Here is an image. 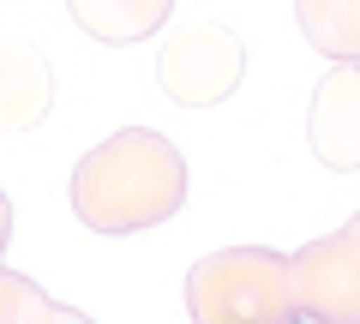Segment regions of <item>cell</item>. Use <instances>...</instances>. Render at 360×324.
Instances as JSON below:
<instances>
[{"label": "cell", "instance_id": "3957f363", "mask_svg": "<svg viewBox=\"0 0 360 324\" xmlns=\"http://www.w3.org/2000/svg\"><path fill=\"white\" fill-rule=\"evenodd\" d=\"M246 72V48L229 25H186L162 42L156 54V78L180 108H210L240 84Z\"/></svg>", "mask_w": 360, "mask_h": 324}, {"label": "cell", "instance_id": "52a82bcc", "mask_svg": "<svg viewBox=\"0 0 360 324\" xmlns=\"http://www.w3.org/2000/svg\"><path fill=\"white\" fill-rule=\"evenodd\" d=\"M66 6L96 42H115V48L120 42H144L174 13V0H66Z\"/></svg>", "mask_w": 360, "mask_h": 324}, {"label": "cell", "instance_id": "6da1fadb", "mask_svg": "<svg viewBox=\"0 0 360 324\" xmlns=\"http://www.w3.org/2000/svg\"><path fill=\"white\" fill-rule=\"evenodd\" d=\"M186 205V156L150 127L103 138L72 174V210L96 234H139Z\"/></svg>", "mask_w": 360, "mask_h": 324}, {"label": "cell", "instance_id": "7a4b0ae2", "mask_svg": "<svg viewBox=\"0 0 360 324\" xmlns=\"http://www.w3.org/2000/svg\"><path fill=\"white\" fill-rule=\"evenodd\" d=\"M193 324H295V264L270 247H229L186 276Z\"/></svg>", "mask_w": 360, "mask_h": 324}, {"label": "cell", "instance_id": "ba28073f", "mask_svg": "<svg viewBox=\"0 0 360 324\" xmlns=\"http://www.w3.org/2000/svg\"><path fill=\"white\" fill-rule=\"evenodd\" d=\"M295 18L319 54L336 66H360V0H295Z\"/></svg>", "mask_w": 360, "mask_h": 324}, {"label": "cell", "instance_id": "30bf717a", "mask_svg": "<svg viewBox=\"0 0 360 324\" xmlns=\"http://www.w3.org/2000/svg\"><path fill=\"white\" fill-rule=\"evenodd\" d=\"M18 324H90V318H84V312H72V306H60L54 294H37V300L25 306V318H18Z\"/></svg>", "mask_w": 360, "mask_h": 324}, {"label": "cell", "instance_id": "8992f818", "mask_svg": "<svg viewBox=\"0 0 360 324\" xmlns=\"http://www.w3.org/2000/svg\"><path fill=\"white\" fill-rule=\"evenodd\" d=\"M54 108V72L30 42L0 37V132H30Z\"/></svg>", "mask_w": 360, "mask_h": 324}, {"label": "cell", "instance_id": "8fae6325", "mask_svg": "<svg viewBox=\"0 0 360 324\" xmlns=\"http://www.w3.org/2000/svg\"><path fill=\"white\" fill-rule=\"evenodd\" d=\"M295 324H300V318H295Z\"/></svg>", "mask_w": 360, "mask_h": 324}, {"label": "cell", "instance_id": "5b68a950", "mask_svg": "<svg viewBox=\"0 0 360 324\" xmlns=\"http://www.w3.org/2000/svg\"><path fill=\"white\" fill-rule=\"evenodd\" d=\"M312 156L324 169L348 174L360 169V66H336L312 91V120H307Z\"/></svg>", "mask_w": 360, "mask_h": 324}, {"label": "cell", "instance_id": "9c48e42d", "mask_svg": "<svg viewBox=\"0 0 360 324\" xmlns=\"http://www.w3.org/2000/svg\"><path fill=\"white\" fill-rule=\"evenodd\" d=\"M6 234H13V205H6V193H0V252H6ZM37 294H42V288L30 283V276L0 271V324H18V318H25V306H30Z\"/></svg>", "mask_w": 360, "mask_h": 324}, {"label": "cell", "instance_id": "277c9868", "mask_svg": "<svg viewBox=\"0 0 360 324\" xmlns=\"http://www.w3.org/2000/svg\"><path fill=\"white\" fill-rule=\"evenodd\" d=\"M288 264H295V300L312 324H360V216L300 247Z\"/></svg>", "mask_w": 360, "mask_h": 324}]
</instances>
